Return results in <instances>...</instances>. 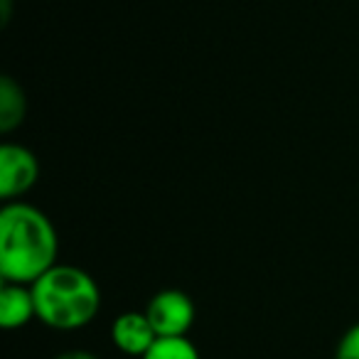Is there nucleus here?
Returning <instances> with one entry per match:
<instances>
[{"mask_svg": "<svg viewBox=\"0 0 359 359\" xmlns=\"http://www.w3.org/2000/svg\"><path fill=\"white\" fill-rule=\"evenodd\" d=\"M60 236L52 219L27 202H6L0 210V276L32 285L57 266Z\"/></svg>", "mask_w": 359, "mask_h": 359, "instance_id": "1", "label": "nucleus"}, {"mask_svg": "<svg viewBox=\"0 0 359 359\" xmlns=\"http://www.w3.org/2000/svg\"><path fill=\"white\" fill-rule=\"evenodd\" d=\"M37 318L55 330L86 327L101 310V288L79 266L57 264L32 283Z\"/></svg>", "mask_w": 359, "mask_h": 359, "instance_id": "2", "label": "nucleus"}, {"mask_svg": "<svg viewBox=\"0 0 359 359\" xmlns=\"http://www.w3.org/2000/svg\"><path fill=\"white\" fill-rule=\"evenodd\" d=\"M145 315L158 337H187V332L195 325L197 310L187 293L177 288H165L150 298Z\"/></svg>", "mask_w": 359, "mask_h": 359, "instance_id": "3", "label": "nucleus"}, {"mask_svg": "<svg viewBox=\"0 0 359 359\" xmlns=\"http://www.w3.org/2000/svg\"><path fill=\"white\" fill-rule=\"evenodd\" d=\"M40 180V160L30 148L18 143H6L0 148V197L6 202H18L27 195Z\"/></svg>", "mask_w": 359, "mask_h": 359, "instance_id": "4", "label": "nucleus"}, {"mask_svg": "<svg viewBox=\"0 0 359 359\" xmlns=\"http://www.w3.org/2000/svg\"><path fill=\"white\" fill-rule=\"evenodd\" d=\"M155 339H158V332L145 313L128 310L111 323V342L128 357H145V352L153 347Z\"/></svg>", "mask_w": 359, "mask_h": 359, "instance_id": "5", "label": "nucleus"}, {"mask_svg": "<svg viewBox=\"0 0 359 359\" xmlns=\"http://www.w3.org/2000/svg\"><path fill=\"white\" fill-rule=\"evenodd\" d=\"M32 318H37L32 285L3 280L0 285V325L6 330H20Z\"/></svg>", "mask_w": 359, "mask_h": 359, "instance_id": "6", "label": "nucleus"}, {"mask_svg": "<svg viewBox=\"0 0 359 359\" xmlns=\"http://www.w3.org/2000/svg\"><path fill=\"white\" fill-rule=\"evenodd\" d=\"M27 114V101L25 91L11 76L0 79V130L3 133H13L15 128H20Z\"/></svg>", "mask_w": 359, "mask_h": 359, "instance_id": "7", "label": "nucleus"}, {"mask_svg": "<svg viewBox=\"0 0 359 359\" xmlns=\"http://www.w3.org/2000/svg\"><path fill=\"white\" fill-rule=\"evenodd\" d=\"M140 359H202L190 337H158Z\"/></svg>", "mask_w": 359, "mask_h": 359, "instance_id": "8", "label": "nucleus"}, {"mask_svg": "<svg viewBox=\"0 0 359 359\" xmlns=\"http://www.w3.org/2000/svg\"><path fill=\"white\" fill-rule=\"evenodd\" d=\"M334 359H359V323L352 325L347 332L339 337Z\"/></svg>", "mask_w": 359, "mask_h": 359, "instance_id": "9", "label": "nucleus"}, {"mask_svg": "<svg viewBox=\"0 0 359 359\" xmlns=\"http://www.w3.org/2000/svg\"><path fill=\"white\" fill-rule=\"evenodd\" d=\"M55 359H99L94 352L89 349H67V352H60Z\"/></svg>", "mask_w": 359, "mask_h": 359, "instance_id": "10", "label": "nucleus"}]
</instances>
